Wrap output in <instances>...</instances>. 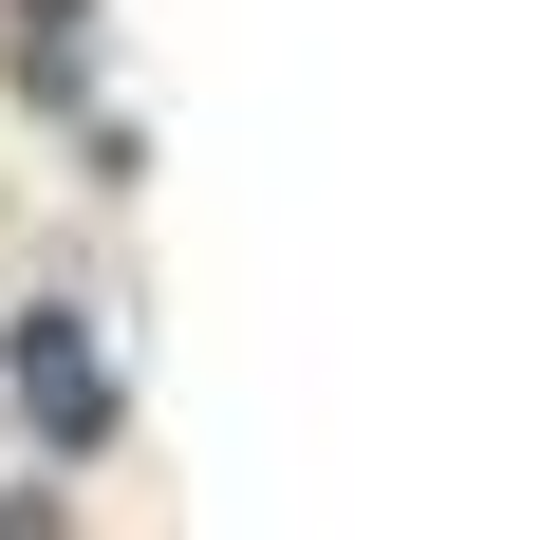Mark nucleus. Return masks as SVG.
Masks as SVG:
<instances>
[{
	"label": "nucleus",
	"instance_id": "f257e3e1",
	"mask_svg": "<svg viewBox=\"0 0 559 540\" xmlns=\"http://www.w3.org/2000/svg\"><path fill=\"white\" fill-rule=\"evenodd\" d=\"M0 355H20V392H38V429H57V447H112V373L75 355V317H20Z\"/></svg>",
	"mask_w": 559,
	"mask_h": 540
},
{
	"label": "nucleus",
	"instance_id": "f03ea898",
	"mask_svg": "<svg viewBox=\"0 0 559 540\" xmlns=\"http://www.w3.org/2000/svg\"><path fill=\"white\" fill-rule=\"evenodd\" d=\"M75 75H94V0H20V94L75 112Z\"/></svg>",
	"mask_w": 559,
	"mask_h": 540
}]
</instances>
